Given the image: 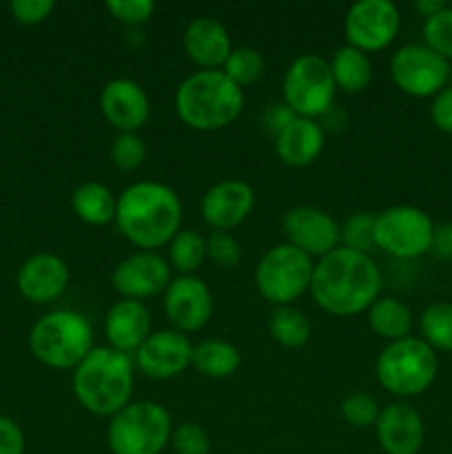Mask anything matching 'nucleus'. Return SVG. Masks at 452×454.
<instances>
[{"instance_id": "13", "label": "nucleus", "mask_w": 452, "mask_h": 454, "mask_svg": "<svg viewBox=\"0 0 452 454\" xmlns=\"http://www.w3.org/2000/svg\"><path fill=\"white\" fill-rule=\"evenodd\" d=\"M137 371L155 381L180 377L193 362V344L189 335L175 328H162L151 333L144 344L133 353Z\"/></svg>"}, {"instance_id": "25", "label": "nucleus", "mask_w": 452, "mask_h": 454, "mask_svg": "<svg viewBox=\"0 0 452 454\" xmlns=\"http://www.w3.org/2000/svg\"><path fill=\"white\" fill-rule=\"evenodd\" d=\"M191 366L208 380H226L235 375L242 366V355L230 341L204 340L193 346V362Z\"/></svg>"}, {"instance_id": "37", "label": "nucleus", "mask_w": 452, "mask_h": 454, "mask_svg": "<svg viewBox=\"0 0 452 454\" xmlns=\"http://www.w3.org/2000/svg\"><path fill=\"white\" fill-rule=\"evenodd\" d=\"M171 446L175 454H208L211 452V437L199 424L184 421L173 428Z\"/></svg>"}, {"instance_id": "20", "label": "nucleus", "mask_w": 452, "mask_h": 454, "mask_svg": "<svg viewBox=\"0 0 452 454\" xmlns=\"http://www.w3.org/2000/svg\"><path fill=\"white\" fill-rule=\"evenodd\" d=\"M18 291L31 304L56 301L69 284V266L53 253L31 255L18 270Z\"/></svg>"}, {"instance_id": "22", "label": "nucleus", "mask_w": 452, "mask_h": 454, "mask_svg": "<svg viewBox=\"0 0 452 454\" xmlns=\"http://www.w3.org/2000/svg\"><path fill=\"white\" fill-rule=\"evenodd\" d=\"M151 333V313L144 301L120 300L106 310L105 335L111 348L133 355Z\"/></svg>"}, {"instance_id": "21", "label": "nucleus", "mask_w": 452, "mask_h": 454, "mask_svg": "<svg viewBox=\"0 0 452 454\" xmlns=\"http://www.w3.org/2000/svg\"><path fill=\"white\" fill-rule=\"evenodd\" d=\"M182 47L186 58L199 69H222L229 53L233 51L229 29L211 16H198L186 25Z\"/></svg>"}, {"instance_id": "40", "label": "nucleus", "mask_w": 452, "mask_h": 454, "mask_svg": "<svg viewBox=\"0 0 452 454\" xmlns=\"http://www.w3.org/2000/svg\"><path fill=\"white\" fill-rule=\"evenodd\" d=\"M430 118L433 124L443 133H452V84L437 93L430 105Z\"/></svg>"}, {"instance_id": "5", "label": "nucleus", "mask_w": 452, "mask_h": 454, "mask_svg": "<svg viewBox=\"0 0 452 454\" xmlns=\"http://www.w3.org/2000/svg\"><path fill=\"white\" fill-rule=\"evenodd\" d=\"M29 348L44 366L74 371L93 350L91 322L78 310H51L31 328Z\"/></svg>"}, {"instance_id": "8", "label": "nucleus", "mask_w": 452, "mask_h": 454, "mask_svg": "<svg viewBox=\"0 0 452 454\" xmlns=\"http://www.w3.org/2000/svg\"><path fill=\"white\" fill-rule=\"evenodd\" d=\"M315 260L292 244L284 242L269 248L255 266V286L266 301L277 306H291L304 295L313 279Z\"/></svg>"}, {"instance_id": "30", "label": "nucleus", "mask_w": 452, "mask_h": 454, "mask_svg": "<svg viewBox=\"0 0 452 454\" xmlns=\"http://www.w3.org/2000/svg\"><path fill=\"white\" fill-rule=\"evenodd\" d=\"M421 340L437 353H452V304L433 301L425 306L419 319Z\"/></svg>"}, {"instance_id": "35", "label": "nucleus", "mask_w": 452, "mask_h": 454, "mask_svg": "<svg viewBox=\"0 0 452 454\" xmlns=\"http://www.w3.org/2000/svg\"><path fill=\"white\" fill-rule=\"evenodd\" d=\"M424 40L433 51L452 60V7L446 4L439 13L424 20Z\"/></svg>"}, {"instance_id": "9", "label": "nucleus", "mask_w": 452, "mask_h": 454, "mask_svg": "<svg viewBox=\"0 0 452 454\" xmlns=\"http://www.w3.org/2000/svg\"><path fill=\"white\" fill-rule=\"evenodd\" d=\"M284 105L300 118L317 120L332 109L335 80L331 62L317 53H301L284 74Z\"/></svg>"}, {"instance_id": "19", "label": "nucleus", "mask_w": 452, "mask_h": 454, "mask_svg": "<svg viewBox=\"0 0 452 454\" xmlns=\"http://www.w3.org/2000/svg\"><path fill=\"white\" fill-rule=\"evenodd\" d=\"M375 434L386 454H419L425 439V426L410 403L394 402L381 408Z\"/></svg>"}, {"instance_id": "18", "label": "nucleus", "mask_w": 452, "mask_h": 454, "mask_svg": "<svg viewBox=\"0 0 452 454\" xmlns=\"http://www.w3.org/2000/svg\"><path fill=\"white\" fill-rule=\"evenodd\" d=\"M255 207V191L244 180H222L213 184L199 202L202 220L213 231H229L242 224Z\"/></svg>"}, {"instance_id": "28", "label": "nucleus", "mask_w": 452, "mask_h": 454, "mask_svg": "<svg viewBox=\"0 0 452 454\" xmlns=\"http://www.w3.org/2000/svg\"><path fill=\"white\" fill-rule=\"evenodd\" d=\"M207 260V238L199 231L180 229L167 247V262L180 275H195Z\"/></svg>"}, {"instance_id": "41", "label": "nucleus", "mask_w": 452, "mask_h": 454, "mask_svg": "<svg viewBox=\"0 0 452 454\" xmlns=\"http://www.w3.org/2000/svg\"><path fill=\"white\" fill-rule=\"evenodd\" d=\"M25 452V434L20 426L9 417L0 415V454H22Z\"/></svg>"}, {"instance_id": "39", "label": "nucleus", "mask_w": 452, "mask_h": 454, "mask_svg": "<svg viewBox=\"0 0 452 454\" xmlns=\"http://www.w3.org/2000/svg\"><path fill=\"white\" fill-rule=\"evenodd\" d=\"M53 9H56L53 0H13L9 4V12L20 25H40L51 16Z\"/></svg>"}, {"instance_id": "34", "label": "nucleus", "mask_w": 452, "mask_h": 454, "mask_svg": "<svg viewBox=\"0 0 452 454\" xmlns=\"http://www.w3.org/2000/svg\"><path fill=\"white\" fill-rule=\"evenodd\" d=\"M341 417L348 426L353 428H368V426H375L379 419L381 406L377 403V399L368 393H350L346 395L344 402L339 406Z\"/></svg>"}, {"instance_id": "45", "label": "nucleus", "mask_w": 452, "mask_h": 454, "mask_svg": "<svg viewBox=\"0 0 452 454\" xmlns=\"http://www.w3.org/2000/svg\"><path fill=\"white\" fill-rule=\"evenodd\" d=\"M450 454H452V452H450Z\"/></svg>"}, {"instance_id": "15", "label": "nucleus", "mask_w": 452, "mask_h": 454, "mask_svg": "<svg viewBox=\"0 0 452 454\" xmlns=\"http://www.w3.org/2000/svg\"><path fill=\"white\" fill-rule=\"evenodd\" d=\"M171 264L158 251H137L124 257L111 273V284L122 300H146L167 291Z\"/></svg>"}, {"instance_id": "17", "label": "nucleus", "mask_w": 452, "mask_h": 454, "mask_svg": "<svg viewBox=\"0 0 452 454\" xmlns=\"http://www.w3.org/2000/svg\"><path fill=\"white\" fill-rule=\"evenodd\" d=\"M100 111L118 133H137L151 115L144 87L131 78H113L102 87Z\"/></svg>"}, {"instance_id": "23", "label": "nucleus", "mask_w": 452, "mask_h": 454, "mask_svg": "<svg viewBox=\"0 0 452 454\" xmlns=\"http://www.w3.org/2000/svg\"><path fill=\"white\" fill-rule=\"evenodd\" d=\"M323 142H326V133H323L322 124L317 120L297 115L275 136V153L286 167L301 168L319 158Z\"/></svg>"}, {"instance_id": "2", "label": "nucleus", "mask_w": 452, "mask_h": 454, "mask_svg": "<svg viewBox=\"0 0 452 454\" xmlns=\"http://www.w3.org/2000/svg\"><path fill=\"white\" fill-rule=\"evenodd\" d=\"M115 226L140 251L168 247L182 224V202L171 186L153 180L133 182L118 195Z\"/></svg>"}, {"instance_id": "29", "label": "nucleus", "mask_w": 452, "mask_h": 454, "mask_svg": "<svg viewBox=\"0 0 452 454\" xmlns=\"http://www.w3.org/2000/svg\"><path fill=\"white\" fill-rule=\"evenodd\" d=\"M270 337L284 348H301L313 335L310 319L292 306H277L269 319Z\"/></svg>"}, {"instance_id": "31", "label": "nucleus", "mask_w": 452, "mask_h": 454, "mask_svg": "<svg viewBox=\"0 0 452 454\" xmlns=\"http://www.w3.org/2000/svg\"><path fill=\"white\" fill-rule=\"evenodd\" d=\"M226 78L238 84L239 89L257 82L264 74V56L255 47H233L226 62L222 65Z\"/></svg>"}, {"instance_id": "27", "label": "nucleus", "mask_w": 452, "mask_h": 454, "mask_svg": "<svg viewBox=\"0 0 452 454\" xmlns=\"http://www.w3.org/2000/svg\"><path fill=\"white\" fill-rule=\"evenodd\" d=\"M368 313V326L375 335L384 337V340L399 341L403 337H410L412 331V313L401 300L397 297H377L375 304L366 310Z\"/></svg>"}, {"instance_id": "24", "label": "nucleus", "mask_w": 452, "mask_h": 454, "mask_svg": "<svg viewBox=\"0 0 452 454\" xmlns=\"http://www.w3.org/2000/svg\"><path fill=\"white\" fill-rule=\"evenodd\" d=\"M118 198L102 182H82L71 193V208L75 217L89 226H105L115 220Z\"/></svg>"}, {"instance_id": "6", "label": "nucleus", "mask_w": 452, "mask_h": 454, "mask_svg": "<svg viewBox=\"0 0 452 454\" xmlns=\"http://www.w3.org/2000/svg\"><path fill=\"white\" fill-rule=\"evenodd\" d=\"M437 353L421 337L390 341L375 362L377 381L394 397H417L434 384Z\"/></svg>"}, {"instance_id": "43", "label": "nucleus", "mask_w": 452, "mask_h": 454, "mask_svg": "<svg viewBox=\"0 0 452 454\" xmlns=\"http://www.w3.org/2000/svg\"><path fill=\"white\" fill-rule=\"evenodd\" d=\"M430 251L437 257H443V260H452V222L434 226L433 247H430Z\"/></svg>"}, {"instance_id": "11", "label": "nucleus", "mask_w": 452, "mask_h": 454, "mask_svg": "<svg viewBox=\"0 0 452 454\" xmlns=\"http://www.w3.org/2000/svg\"><path fill=\"white\" fill-rule=\"evenodd\" d=\"M390 78L412 98H434L448 87L450 62L428 44H403L390 58Z\"/></svg>"}, {"instance_id": "26", "label": "nucleus", "mask_w": 452, "mask_h": 454, "mask_svg": "<svg viewBox=\"0 0 452 454\" xmlns=\"http://www.w3.org/2000/svg\"><path fill=\"white\" fill-rule=\"evenodd\" d=\"M335 87L344 93H362L372 82V62L368 53L344 44L332 53L331 60Z\"/></svg>"}, {"instance_id": "42", "label": "nucleus", "mask_w": 452, "mask_h": 454, "mask_svg": "<svg viewBox=\"0 0 452 454\" xmlns=\"http://www.w3.org/2000/svg\"><path fill=\"white\" fill-rule=\"evenodd\" d=\"M297 115L292 114V111L282 102V105H270V109L266 111V115H264V122H266V129H269L275 137L284 127H286V124H291Z\"/></svg>"}, {"instance_id": "33", "label": "nucleus", "mask_w": 452, "mask_h": 454, "mask_svg": "<svg viewBox=\"0 0 452 454\" xmlns=\"http://www.w3.org/2000/svg\"><path fill=\"white\" fill-rule=\"evenodd\" d=\"M109 155L120 171H137L146 160V145L137 133H118L111 142Z\"/></svg>"}, {"instance_id": "7", "label": "nucleus", "mask_w": 452, "mask_h": 454, "mask_svg": "<svg viewBox=\"0 0 452 454\" xmlns=\"http://www.w3.org/2000/svg\"><path fill=\"white\" fill-rule=\"evenodd\" d=\"M173 419L158 402H131L111 417L106 443L113 454H162L171 443Z\"/></svg>"}, {"instance_id": "16", "label": "nucleus", "mask_w": 452, "mask_h": 454, "mask_svg": "<svg viewBox=\"0 0 452 454\" xmlns=\"http://www.w3.org/2000/svg\"><path fill=\"white\" fill-rule=\"evenodd\" d=\"M286 242L315 260H322L339 247V224L323 208L301 204L286 211L282 220Z\"/></svg>"}, {"instance_id": "10", "label": "nucleus", "mask_w": 452, "mask_h": 454, "mask_svg": "<svg viewBox=\"0 0 452 454\" xmlns=\"http://www.w3.org/2000/svg\"><path fill=\"white\" fill-rule=\"evenodd\" d=\"M434 224L428 213L410 204L388 207L375 215V247L397 260H417L433 247Z\"/></svg>"}, {"instance_id": "32", "label": "nucleus", "mask_w": 452, "mask_h": 454, "mask_svg": "<svg viewBox=\"0 0 452 454\" xmlns=\"http://www.w3.org/2000/svg\"><path fill=\"white\" fill-rule=\"evenodd\" d=\"M339 242L350 251L366 253L375 247V215L357 211L339 226Z\"/></svg>"}, {"instance_id": "1", "label": "nucleus", "mask_w": 452, "mask_h": 454, "mask_svg": "<svg viewBox=\"0 0 452 454\" xmlns=\"http://www.w3.org/2000/svg\"><path fill=\"white\" fill-rule=\"evenodd\" d=\"M381 284L384 278L370 255L337 247L315 262L308 291L322 310L335 317H353L375 304Z\"/></svg>"}, {"instance_id": "36", "label": "nucleus", "mask_w": 452, "mask_h": 454, "mask_svg": "<svg viewBox=\"0 0 452 454\" xmlns=\"http://www.w3.org/2000/svg\"><path fill=\"white\" fill-rule=\"evenodd\" d=\"M207 257L220 269H235L242 260V244L229 231H213L207 238Z\"/></svg>"}, {"instance_id": "38", "label": "nucleus", "mask_w": 452, "mask_h": 454, "mask_svg": "<svg viewBox=\"0 0 452 454\" xmlns=\"http://www.w3.org/2000/svg\"><path fill=\"white\" fill-rule=\"evenodd\" d=\"M105 7L115 20L129 27L144 25L155 12L153 0H109Z\"/></svg>"}, {"instance_id": "14", "label": "nucleus", "mask_w": 452, "mask_h": 454, "mask_svg": "<svg viewBox=\"0 0 452 454\" xmlns=\"http://www.w3.org/2000/svg\"><path fill=\"white\" fill-rule=\"evenodd\" d=\"M164 315L171 328L184 333H198L213 315V293L198 275H177L164 291Z\"/></svg>"}, {"instance_id": "4", "label": "nucleus", "mask_w": 452, "mask_h": 454, "mask_svg": "<svg viewBox=\"0 0 452 454\" xmlns=\"http://www.w3.org/2000/svg\"><path fill=\"white\" fill-rule=\"evenodd\" d=\"M244 89L230 82L222 69H199L186 75L175 91V111L195 131H220L239 118Z\"/></svg>"}, {"instance_id": "12", "label": "nucleus", "mask_w": 452, "mask_h": 454, "mask_svg": "<svg viewBox=\"0 0 452 454\" xmlns=\"http://www.w3.org/2000/svg\"><path fill=\"white\" fill-rule=\"evenodd\" d=\"M401 13L393 0H357L344 18L346 44L363 53L381 51L397 38Z\"/></svg>"}, {"instance_id": "44", "label": "nucleus", "mask_w": 452, "mask_h": 454, "mask_svg": "<svg viewBox=\"0 0 452 454\" xmlns=\"http://www.w3.org/2000/svg\"><path fill=\"white\" fill-rule=\"evenodd\" d=\"M443 7H446V3H443V0H417V3H415V9L424 18L434 16V13L441 12Z\"/></svg>"}, {"instance_id": "3", "label": "nucleus", "mask_w": 452, "mask_h": 454, "mask_svg": "<svg viewBox=\"0 0 452 454\" xmlns=\"http://www.w3.org/2000/svg\"><path fill=\"white\" fill-rule=\"evenodd\" d=\"M136 362L131 355L111 346H93L91 353L74 368L71 386L80 406L96 417H113L131 403Z\"/></svg>"}]
</instances>
